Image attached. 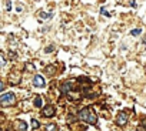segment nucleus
I'll return each instance as SVG.
<instances>
[{"instance_id":"9","label":"nucleus","mask_w":146,"mask_h":131,"mask_svg":"<svg viewBox=\"0 0 146 131\" xmlns=\"http://www.w3.org/2000/svg\"><path fill=\"white\" fill-rule=\"evenodd\" d=\"M39 127H40L39 121H37V120H32V128H33V130H36V128H39Z\"/></svg>"},{"instance_id":"7","label":"nucleus","mask_w":146,"mask_h":131,"mask_svg":"<svg viewBox=\"0 0 146 131\" xmlns=\"http://www.w3.org/2000/svg\"><path fill=\"white\" fill-rule=\"evenodd\" d=\"M57 130V125L56 124H49L46 125V131H56Z\"/></svg>"},{"instance_id":"12","label":"nucleus","mask_w":146,"mask_h":131,"mask_svg":"<svg viewBox=\"0 0 146 131\" xmlns=\"http://www.w3.org/2000/svg\"><path fill=\"white\" fill-rule=\"evenodd\" d=\"M53 50H54V46H49V47H46V48H44V51H46V53H50V51H53Z\"/></svg>"},{"instance_id":"2","label":"nucleus","mask_w":146,"mask_h":131,"mask_svg":"<svg viewBox=\"0 0 146 131\" xmlns=\"http://www.w3.org/2000/svg\"><path fill=\"white\" fill-rule=\"evenodd\" d=\"M15 103V94L13 93H5L2 94V97H0V104H2L3 107H9Z\"/></svg>"},{"instance_id":"4","label":"nucleus","mask_w":146,"mask_h":131,"mask_svg":"<svg viewBox=\"0 0 146 131\" xmlns=\"http://www.w3.org/2000/svg\"><path fill=\"white\" fill-rule=\"evenodd\" d=\"M44 79L42 77V76H35V79H33V84H35V87H43L44 86Z\"/></svg>"},{"instance_id":"11","label":"nucleus","mask_w":146,"mask_h":131,"mask_svg":"<svg viewBox=\"0 0 146 131\" xmlns=\"http://www.w3.org/2000/svg\"><path fill=\"white\" fill-rule=\"evenodd\" d=\"M35 105L36 107H42V98L40 97H36L35 98Z\"/></svg>"},{"instance_id":"10","label":"nucleus","mask_w":146,"mask_h":131,"mask_svg":"<svg viewBox=\"0 0 146 131\" xmlns=\"http://www.w3.org/2000/svg\"><path fill=\"white\" fill-rule=\"evenodd\" d=\"M140 33H142V30H140V29H133V30L130 31V34H132V36H139Z\"/></svg>"},{"instance_id":"14","label":"nucleus","mask_w":146,"mask_h":131,"mask_svg":"<svg viewBox=\"0 0 146 131\" xmlns=\"http://www.w3.org/2000/svg\"><path fill=\"white\" fill-rule=\"evenodd\" d=\"M46 71H49V73H53V71H54V67H47V69H46Z\"/></svg>"},{"instance_id":"8","label":"nucleus","mask_w":146,"mask_h":131,"mask_svg":"<svg viewBox=\"0 0 146 131\" xmlns=\"http://www.w3.org/2000/svg\"><path fill=\"white\" fill-rule=\"evenodd\" d=\"M40 17H42L43 20H47V19L52 17V13H43V12H42V13H40Z\"/></svg>"},{"instance_id":"16","label":"nucleus","mask_w":146,"mask_h":131,"mask_svg":"<svg viewBox=\"0 0 146 131\" xmlns=\"http://www.w3.org/2000/svg\"><path fill=\"white\" fill-rule=\"evenodd\" d=\"M5 63H6V60H5V56L2 54V66H5Z\"/></svg>"},{"instance_id":"5","label":"nucleus","mask_w":146,"mask_h":131,"mask_svg":"<svg viewBox=\"0 0 146 131\" xmlns=\"http://www.w3.org/2000/svg\"><path fill=\"white\" fill-rule=\"evenodd\" d=\"M54 113H56V111H54V108H53L52 105H47V107L43 110V115H44V117H53Z\"/></svg>"},{"instance_id":"1","label":"nucleus","mask_w":146,"mask_h":131,"mask_svg":"<svg viewBox=\"0 0 146 131\" xmlns=\"http://www.w3.org/2000/svg\"><path fill=\"white\" fill-rule=\"evenodd\" d=\"M79 118H80V120H83V121H86V122H89V124H96V121H98L96 114H95V113H92L89 108L82 110V111H80V114H79Z\"/></svg>"},{"instance_id":"15","label":"nucleus","mask_w":146,"mask_h":131,"mask_svg":"<svg viewBox=\"0 0 146 131\" xmlns=\"http://www.w3.org/2000/svg\"><path fill=\"white\" fill-rule=\"evenodd\" d=\"M100 13H103V14H106V16H109V13L105 10V9H100Z\"/></svg>"},{"instance_id":"3","label":"nucleus","mask_w":146,"mask_h":131,"mask_svg":"<svg viewBox=\"0 0 146 131\" xmlns=\"http://www.w3.org/2000/svg\"><path fill=\"white\" fill-rule=\"evenodd\" d=\"M116 122H117V125H125V124L127 122V115H126V113H119V115H117V118H116Z\"/></svg>"},{"instance_id":"13","label":"nucleus","mask_w":146,"mask_h":131,"mask_svg":"<svg viewBox=\"0 0 146 131\" xmlns=\"http://www.w3.org/2000/svg\"><path fill=\"white\" fill-rule=\"evenodd\" d=\"M12 9V3H10V0H6V10H10Z\"/></svg>"},{"instance_id":"6","label":"nucleus","mask_w":146,"mask_h":131,"mask_svg":"<svg viewBox=\"0 0 146 131\" xmlns=\"http://www.w3.org/2000/svg\"><path fill=\"white\" fill-rule=\"evenodd\" d=\"M17 124H19V130H20V131H26V130H27V124H26V121L19 120Z\"/></svg>"}]
</instances>
